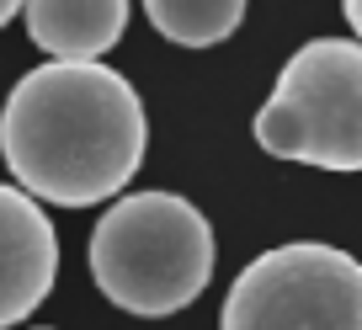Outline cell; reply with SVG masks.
Wrapping results in <instances>:
<instances>
[{"label": "cell", "mask_w": 362, "mask_h": 330, "mask_svg": "<svg viewBox=\"0 0 362 330\" xmlns=\"http://www.w3.org/2000/svg\"><path fill=\"white\" fill-rule=\"evenodd\" d=\"M149 117L139 91L102 59L27 69L0 107V155L27 197L96 208L139 176Z\"/></svg>", "instance_id": "6da1fadb"}, {"label": "cell", "mask_w": 362, "mask_h": 330, "mask_svg": "<svg viewBox=\"0 0 362 330\" xmlns=\"http://www.w3.org/2000/svg\"><path fill=\"white\" fill-rule=\"evenodd\" d=\"M90 277L123 314L165 319L214 283V229L181 192L112 197L90 229Z\"/></svg>", "instance_id": "7a4b0ae2"}, {"label": "cell", "mask_w": 362, "mask_h": 330, "mask_svg": "<svg viewBox=\"0 0 362 330\" xmlns=\"http://www.w3.org/2000/svg\"><path fill=\"white\" fill-rule=\"evenodd\" d=\"M256 144L272 160L362 171V43L315 37L283 64L256 112Z\"/></svg>", "instance_id": "3957f363"}, {"label": "cell", "mask_w": 362, "mask_h": 330, "mask_svg": "<svg viewBox=\"0 0 362 330\" xmlns=\"http://www.w3.org/2000/svg\"><path fill=\"white\" fill-rule=\"evenodd\" d=\"M218 330H362V266L325 240L261 251L229 283Z\"/></svg>", "instance_id": "277c9868"}, {"label": "cell", "mask_w": 362, "mask_h": 330, "mask_svg": "<svg viewBox=\"0 0 362 330\" xmlns=\"http://www.w3.org/2000/svg\"><path fill=\"white\" fill-rule=\"evenodd\" d=\"M59 277V235L37 197L0 182V330H16Z\"/></svg>", "instance_id": "5b68a950"}, {"label": "cell", "mask_w": 362, "mask_h": 330, "mask_svg": "<svg viewBox=\"0 0 362 330\" xmlns=\"http://www.w3.org/2000/svg\"><path fill=\"white\" fill-rule=\"evenodd\" d=\"M22 16L27 37L64 64L112 54L128 33V0H22Z\"/></svg>", "instance_id": "8992f818"}, {"label": "cell", "mask_w": 362, "mask_h": 330, "mask_svg": "<svg viewBox=\"0 0 362 330\" xmlns=\"http://www.w3.org/2000/svg\"><path fill=\"white\" fill-rule=\"evenodd\" d=\"M250 0H144V16L176 48H214L240 33Z\"/></svg>", "instance_id": "52a82bcc"}, {"label": "cell", "mask_w": 362, "mask_h": 330, "mask_svg": "<svg viewBox=\"0 0 362 330\" xmlns=\"http://www.w3.org/2000/svg\"><path fill=\"white\" fill-rule=\"evenodd\" d=\"M341 11H346V27L362 33V0H341Z\"/></svg>", "instance_id": "ba28073f"}, {"label": "cell", "mask_w": 362, "mask_h": 330, "mask_svg": "<svg viewBox=\"0 0 362 330\" xmlns=\"http://www.w3.org/2000/svg\"><path fill=\"white\" fill-rule=\"evenodd\" d=\"M16 11H22V0H0V27L11 22V16H16Z\"/></svg>", "instance_id": "9c48e42d"}, {"label": "cell", "mask_w": 362, "mask_h": 330, "mask_svg": "<svg viewBox=\"0 0 362 330\" xmlns=\"http://www.w3.org/2000/svg\"><path fill=\"white\" fill-rule=\"evenodd\" d=\"M16 330H22V325H16ZM43 330H59V325H43Z\"/></svg>", "instance_id": "30bf717a"}]
</instances>
